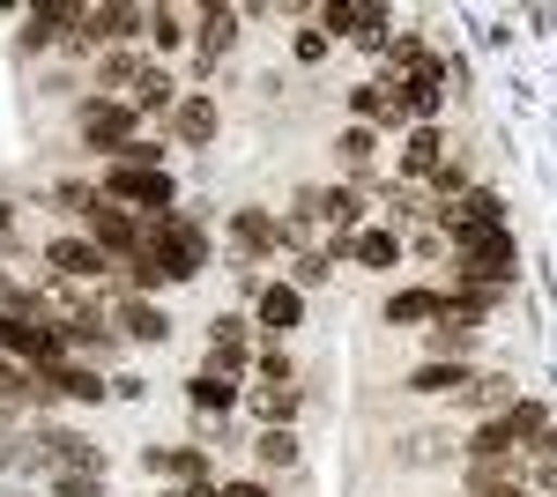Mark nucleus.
<instances>
[{
    "instance_id": "obj_3",
    "label": "nucleus",
    "mask_w": 557,
    "mask_h": 497,
    "mask_svg": "<svg viewBox=\"0 0 557 497\" xmlns=\"http://www.w3.org/2000/svg\"><path fill=\"white\" fill-rule=\"evenodd\" d=\"M454 252H461V275L483 283V290H506V283H513V268H520L506 223H469V231H454Z\"/></svg>"
},
{
    "instance_id": "obj_17",
    "label": "nucleus",
    "mask_w": 557,
    "mask_h": 497,
    "mask_svg": "<svg viewBox=\"0 0 557 497\" xmlns=\"http://www.w3.org/2000/svg\"><path fill=\"white\" fill-rule=\"evenodd\" d=\"M186 401H194V409H231L238 386H231V372H194L186 378Z\"/></svg>"
},
{
    "instance_id": "obj_28",
    "label": "nucleus",
    "mask_w": 557,
    "mask_h": 497,
    "mask_svg": "<svg viewBox=\"0 0 557 497\" xmlns=\"http://www.w3.org/2000/svg\"><path fill=\"white\" fill-rule=\"evenodd\" d=\"M253 453L268 460V468H290V460H298V438H290V431H260Z\"/></svg>"
},
{
    "instance_id": "obj_20",
    "label": "nucleus",
    "mask_w": 557,
    "mask_h": 497,
    "mask_svg": "<svg viewBox=\"0 0 557 497\" xmlns=\"http://www.w3.org/2000/svg\"><path fill=\"white\" fill-rule=\"evenodd\" d=\"M469 386V364H417L409 372V394H461Z\"/></svg>"
},
{
    "instance_id": "obj_25",
    "label": "nucleus",
    "mask_w": 557,
    "mask_h": 497,
    "mask_svg": "<svg viewBox=\"0 0 557 497\" xmlns=\"http://www.w3.org/2000/svg\"><path fill=\"white\" fill-rule=\"evenodd\" d=\"M357 260H364V268H394V260H401V246H394V231H357Z\"/></svg>"
},
{
    "instance_id": "obj_33",
    "label": "nucleus",
    "mask_w": 557,
    "mask_h": 497,
    "mask_svg": "<svg viewBox=\"0 0 557 497\" xmlns=\"http://www.w3.org/2000/svg\"><path fill=\"white\" fill-rule=\"evenodd\" d=\"M343 157H349V164H364V157H372V134H364V126H349V134H343Z\"/></svg>"
},
{
    "instance_id": "obj_31",
    "label": "nucleus",
    "mask_w": 557,
    "mask_h": 497,
    "mask_svg": "<svg viewBox=\"0 0 557 497\" xmlns=\"http://www.w3.org/2000/svg\"><path fill=\"white\" fill-rule=\"evenodd\" d=\"M475 401H483V409H513V386H506V378H475Z\"/></svg>"
},
{
    "instance_id": "obj_26",
    "label": "nucleus",
    "mask_w": 557,
    "mask_h": 497,
    "mask_svg": "<svg viewBox=\"0 0 557 497\" xmlns=\"http://www.w3.org/2000/svg\"><path fill=\"white\" fill-rule=\"evenodd\" d=\"M506 431H513V446L520 438H543V431H550V409H543V401H513V409H506Z\"/></svg>"
},
{
    "instance_id": "obj_19",
    "label": "nucleus",
    "mask_w": 557,
    "mask_h": 497,
    "mask_svg": "<svg viewBox=\"0 0 557 497\" xmlns=\"http://www.w3.org/2000/svg\"><path fill=\"white\" fill-rule=\"evenodd\" d=\"M469 341H475V327H454V320H438V327H424L431 364H454V357H469Z\"/></svg>"
},
{
    "instance_id": "obj_15",
    "label": "nucleus",
    "mask_w": 557,
    "mask_h": 497,
    "mask_svg": "<svg viewBox=\"0 0 557 497\" xmlns=\"http://www.w3.org/2000/svg\"><path fill=\"white\" fill-rule=\"evenodd\" d=\"M231 38H238V15H231V8H209V15H201V45H194L201 67H215V60L231 52Z\"/></svg>"
},
{
    "instance_id": "obj_35",
    "label": "nucleus",
    "mask_w": 557,
    "mask_h": 497,
    "mask_svg": "<svg viewBox=\"0 0 557 497\" xmlns=\"http://www.w3.org/2000/svg\"><path fill=\"white\" fill-rule=\"evenodd\" d=\"M223 497H268L260 483H223Z\"/></svg>"
},
{
    "instance_id": "obj_1",
    "label": "nucleus",
    "mask_w": 557,
    "mask_h": 497,
    "mask_svg": "<svg viewBox=\"0 0 557 497\" xmlns=\"http://www.w3.org/2000/svg\"><path fill=\"white\" fill-rule=\"evenodd\" d=\"M201 260H209V231L194 223V215H157V223H141V246H134L127 275L141 290H157V283H186V275H201Z\"/></svg>"
},
{
    "instance_id": "obj_2",
    "label": "nucleus",
    "mask_w": 557,
    "mask_h": 497,
    "mask_svg": "<svg viewBox=\"0 0 557 497\" xmlns=\"http://www.w3.org/2000/svg\"><path fill=\"white\" fill-rule=\"evenodd\" d=\"M0 357H15L23 372H52V364H67V334L45 327L30 305H8L0 312Z\"/></svg>"
},
{
    "instance_id": "obj_30",
    "label": "nucleus",
    "mask_w": 557,
    "mask_h": 497,
    "mask_svg": "<svg viewBox=\"0 0 557 497\" xmlns=\"http://www.w3.org/2000/svg\"><path fill=\"white\" fill-rule=\"evenodd\" d=\"M149 38L164 45V52H178V45H186V30H178V15H172V8H157V15H149Z\"/></svg>"
},
{
    "instance_id": "obj_10",
    "label": "nucleus",
    "mask_w": 557,
    "mask_h": 497,
    "mask_svg": "<svg viewBox=\"0 0 557 497\" xmlns=\"http://www.w3.org/2000/svg\"><path fill=\"white\" fill-rule=\"evenodd\" d=\"M401 104H409V112L431 126V112L446 104V67H438V52H431L424 67H409V75H401Z\"/></svg>"
},
{
    "instance_id": "obj_23",
    "label": "nucleus",
    "mask_w": 557,
    "mask_h": 497,
    "mask_svg": "<svg viewBox=\"0 0 557 497\" xmlns=\"http://www.w3.org/2000/svg\"><path fill=\"white\" fill-rule=\"evenodd\" d=\"M178 141H215V104L209 97H186V104H178Z\"/></svg>"
},
{
    "instance_id": "obj_18",
    "label": "nucleus",
    "mask_w": 557,
    "mask_h": 497,
    "mask_svg": "<svg viewBox=\"0 0 557 497\" xmlns=\"http://www.w3.org/2000/svg\"><path fill=\"white\" fill-rule=\"evenodd\" d=\"M120 327H127L134 341H164V334H172V320H164L157 305H141V297H127V305H120Z\"/></svg>"
},
{
    "instance_id": "obj_9",
    "label": "nucleus",
    "mask_w": 557,
    "mask_h": 497,
    "mask_svg": "<svg viewBox=\"0 0 557 497\" xmlns=\"http://www.w3.org/2000/svg\"><path fill=\"white\" fill-rule=\"evenodd\" d=\"M45 260H52V275H60V283H89V275H104L97 238H52V246H45Z\"/></svg>"
},
{
    "instance_id": "obj_7",
    "label": "nucleus",
    "mask_w": 557,
    "mask_h": 497,
    "mask_svg": "<svg viewBox=\"0 0 557 497\" xmlns=\"http://www.w3.org/2000/svg\"><path fill=\"white\" fill-rule=\"evenodd\" d=\"M89 231H97V252H120V260H134V246H141V215H127L112 201L89 208Z\"/></svg>"
},
{
    "instance_id": "obj_34",
    "label": "nucleus",
    "mask_w": 557,
    "mask_h": 497,
    "mask_svg": "<svg viewBox=\"0 0 557 497\" xmlns=\"http://www.w3.org/2000/svg\"><path fill=\"white\" fill-rule=\"evenodd\" d=\"M97 490H104L97 475H60V497H97Z\"/></svg>"
},
{
    "instance_id": "obj_22",
    "label": "nucleus",
    "mask_w": 557,
    "mask_h": 497,
    "mask_svg": "<svg viewBox=\"0 0 557 497\" xmlns=\"http://www.w3.org/2000/svg\"><path fill=\"white\" fill-rule=\"evenodd\" d=\"M127 104L134 112H164V104H172V75H164V67H141V83L127 89Z\"/></svg>"
},
{
    "instance_id": "obj_13",
    "label": "nucleus",
    "mask_w": 557,
    "mask_h": 497,
    "mask_svg": "<svg viewBox=\"0 0 557 497\" xmlns=\"http://www.w3.org/2000/svg\"><path fill=\"white\" fill-rule=\"evenodd\" d=\"M401 171H409V178H438V171H446V141H438V126H417V134H409Z\"/></svg>"
},
{
    "instance_id": "obj_4",
    "label": "nucleus",
    "mask_w": 557,
    "mask_h": 497,
    "mask_svg": "<svg viewBox=\"0 0 557 497\" xmlns=\"http://www.w3.org/2000/svg\"><path fill=\"white\" fill-rule=\"evenodd\" d=\"M112 208H127V215H141V223H157V215H172V178H164V164H112L104 171V186H97Z\"/></svg>"
},
{
    "instance_id": "obj_11",
    "label": "nucleus",
    "mask_w": 557,
    "mask_h": 497,
    "mask_svg": "<svg viewBox=\"0 0 557 497\" xmlns=\"http://www.w3.org/2000/svg\"><path fill=\"white\" fill-rule=\"evenodd\" d=\"M134 30H141V8H83L75 45H112V38H134Z\"/></svg>"
},
{
    "instance_id": "obj_8",
    "label": "nucleus",
    "mask_w": 557,
    "mask_h": 497,
    "mask_svg": "<svg viewBox=\"0 0 557 497\" xmlns=\"http://www.w3.org/2000/svg\"><path fill=\"white\" fill-rule=\"evenodd\" d=\"M38 394H52V401H104V394H112V386H104V378L89 372V364H52V372H38Z\"/></svg>"
},
{
    "instance_id": "obj_24",
    "label": "nucleus",
    "mask_w": 557,
    "mask_h": 497,
    "mask_svg": "<svg viewBox=\"0 0 557 497\" xmlns=\"http://www.w3.org/2000/svg\"><path fill=\"white\" fill-rule=\"evenodd\" d=\"M320 215H327V223H335V231H357V215H364V201H357V194H349V186H327V194H320Z\"/></svg>"
},
{
    "instance_id": "obj_14",
    "label": "nucleus",
    "mask_w": 557,
    "mask_h": 497,
    "mask_svg": "<svg viewBox=\"0 0 557 497\" xmlns=\"http://www.w3.org/2000/svg\"><path fill=\"white\" fill-rule=\"evenodd\" d=\"M298 290H290V283H268V290H260V334H290L298 327Z\"/></svg>"
},
{
    "instance_id": "obj_6",
    "label": "nucleus",
    "mask_w": 557,
    "mask_h": 497,
    "mask_svg": "<svg viewBox=\"0 0 557 497\" xmlns=\"http://www.w3.org/2000/svg\"><path fill=\"white\" fill-rule=\"evenodd\" d=\"M320 23H327V30H343V38H364V45L386 38V8H372V0H327V8H320Z\"/></svg>"
},
{
    "instance_id": "obj_5",
    "label": "nucleus",
    "mask_w": 557,
    "mask_h": 497,
    "mask_svg": "<svg viewBox=\"0 0 557 497\" xmlns=\"http://www.w3.org/2000/svg\"><path fill=\"white\" fill-rule=\"evenodd\" d=\"M83 141L89 149H112V157L127 164L134 149H141V112H134V104H112V97H89L83 104Z\"/></svg>"
},
{
    "instance_id": "obj_16",
    "label": "nucleus",
    "mask_w": 557,
    "mask_h": 497,
    "mask_svg": "<svg viewBox=\"0 0 557 497\" xmlns=\"http://www.w3.org/2000/svg\"><path fill=\"white\" fill-rule=\"evenodd\" d=\"M438 312H446V297H438V290H401L394 305H386L394 327H417V320H438Z\"/></svg>"
},
{
    "instance_id": "obj_32",
    "label": "nucleus",
    "mask_w": 557,
    "mask_h": 497,
    "mask_svg": "<svg viewBox=\"0 0 557 497\" xmlns=\"http://www.w3.org/2000/svg\"><path fill=\"white\" fill-rule=\"evenodd\" d=\"M45 446H52V460H89V446H83V438H75V431H52Z\"/></svg>"
},
{
    "instance_id": "obj_36",
    "label": "nucleus",
    "mask_w": 557,
    "mask_h": 497,
    "mask_svg": "<svg viewBox=\"0 0 557 497\" xmlns=\"http://www.w3.org/2000/svg\"><path fill=\"white\" fill-rule=\"evenodd\" d=\"M8 223H15V208H8V201H0V231H8Z\"/></svg>"
},
{
    "instance_id": "obj_21",
    "label": "nucleus",
    "mask_w": 557,
    "mask_h": 497,
    "mask_svg": "<svg viewBox=\"0 0 557 497\" xmlns=\"http://www.w3.org/2000/svg\"><path fill=\"white\" fill-rule=\"evenodd\" d=\"M231 238H238V252L253 260V252H268L275 246V223L260 215V208H238V223H231Z\"/></svg>"
},
{
    "instance_id": "obj_27",
    "label": "nucleus",
    "mask_w": 557,
    "mask_h": 497,
    "mask_svg": "<svg viewBox=\"0 0 557 497\" xmlns=\"http://www.w3.org/2000/svg\"><path fill=\"white\" fill-rule=\"evenodd\" d=\"M469 497H520L513 460H506V468H475V475H469Z\"/></svg>"
},
{
    "instance_id": "obj_29",
    "label": "nucleus",
    "mask_w": 557,
    "mask_h": 497,
    "mask_svg": "<svg viewBox=\"0 0 557 497\" xmlns=\"http://www.w3.org/2000/svg\"><path fill=\"white\" fill-rule=\"evenodd\" d=\"M52 201H60V208H75V215H89V208L104 201V194H97V186H83V178H60V186H52Z\"/></svg>"
},
{
    "instance_id": "obj_12",
    "label": "nucleus",
    "mask_w": 557,
    "mask_h": 497,
    "mask_svg": "<svg viewBox=\"0 0 557 497\" xmlns=\"http://www.w3.org/2000/svg\"><path fill=\"white\" fill-rule=\"evenodd\" d=\"M349 112H357V120H380V126H401V120H409V104L394 97V83H364L357 97H349Z\"/></svg>"
}]
</instances>
